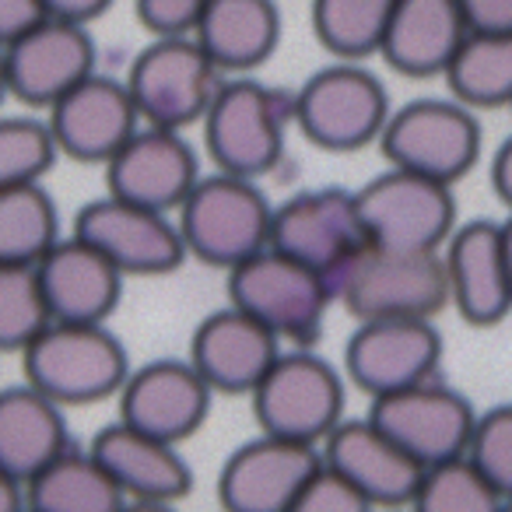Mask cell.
<instances>
[{
  "instance_id": "cell-1",
  "label": "cell",
  "mask_w": 512,
  "mask_h": 512,
  "mask_svg": "<svg viewBox=\"0 0 512 512\" xmlns=\"http://www.w3.org/2000/svg\"><path fill=\"white\" fill-rule=\"evenodd\" d=\"M334 302L358 323L365 320H435L449 306L442 253L365 246L330 278Z\"/></svg>"
},
{
  "instance_id": "cell-2",
  "label": "cell",
  "mask_w": 512,
  "mask_h": 512,
  "mask_svg": "<svg viewBox=\"0 0 512 512\" xmlns=\"http://www.w3.org/2000/svg\"><path fill=\"white\" fill-rule=\"evenodd\" d=\"M295 123V95L246 78H225L204 116V144L214 169L228 176L260 179L285 155L288 127Z\"/></svg>"
},
{
  "instance_id": "cell-3",
  "label": "cell",
  "mask_w": 512,
  "mask_h": 512,
  "mask_svg": "<svg viewBox=\"0 0 512 512\" xmlns=\"http://www.w3.org/2000/svg\"><path fill=\"white\" fill-rule=\"evenodd\" d=\"M25 383L60 407H88L120 397L130 358L106 323H50L22 351Z\"/></svg>"
},
{
  "instance_id": "cell-4",
  "label": "cell",
  "mask_w": 512,
  "mask_h": 512,
  "mask_svg": "<svg viewBox=\"0 0 512 512\" xmlns=\"http://www.w3.org/2000/svg\"><path fill=\"white\" fill-rule=\"evenodd\" d=\"M176 214L186 253L207 267H221L225 274L271 246L274 204L256 179L228 172L200 176Z\"/></svg>"
},
{
  "instance_id": "cell-5",
  "label": "cell",
  "mask_w": 512,
  "mask_h": 512,
  "mask_svg": "<svg viewBox=\"0 0 512 512\" xmlns=\"http://www.w3.org/2000/svg\"><path fill=\"white\" fill-rule=\"evenodd\" d=\"M228 306L264 323L281 344H309L323 330L334 292L320 271L267 246L228 271Z\"/></svg>"
},
{
  "instance_id": "cell-6",
  "label": "cell",
  "mask_w": 512,
  "mask_h": 512,
  "mask_svg": "<svg viewBox=\"0 0 512 512\" xmlns=\"http://www.w3.org/2000/svg\"><path fill=\"white\" fill-rule=\"evenodd\" d=\"M390 116L383 81L355 60L323 67L295 92V127L309 144L337 155L379 141Z\"/></svg>"
},
{
  "instance_id": "cell-7",
  "label": "cell",
  "mask_w": 512,
  "mask_h": 512,
  "mask_svg": "<svg viewBox=\"0 0 512 512\" xmlns=\"http://www.w3.org/2000/svg\"><path fill=\"white\" fill-rule=\"evenodd\" d=\"M260 432L320 449L344 421V379L327 358L306 348L281 351L264 383L253 390Z\"/></svg>"
},
{
  "instance_id": "cell-8",
  "label": "cell",
  "mask_w": 512,
  "mask_h": 512,
  "mask_svg": "<svg viewBox=\"0 0 512 512\" xmlns=\"http://www.w3.org/2000/svg\"><path fill=\"white\" fill-rule=\"evenodd\" d=\"M127 88L144 127L186 130L204 123L225 74L193 36L151 39L130 64Z\"/></svg>"
},
{
  "instance_id": "cell-9",
  "label": "cell",
  "mask_w": 512,
  "mask_h": 512,
  "mask_svg": "<svg viewBox=\"0 0 512 512\" xmlns=\"http://www.w3.org/2000/svg\"><path fill=\"white\" fill-rule=\"evenodd\" d=\"M372 246L404 253H442L456 232L453 186L418 172L386 169L355 190Z\"/></svg>"
},
{
  "instance_id": "cell-10",
  "label": "cell",
  "mask_w": 512,
  "mask_h": 512,
  "mask_svg": "<svg viewBox=\"0 0 512 512\" xmlns=\"http://www.w3.org/2000/svg\"><path fill=\"white\" fill-rule=\"evenodd\" d=\"M379 148L393 169L453 186L481 155V123L456 99H414L390 116Z\"/></svg>"
},
{
  "instance_id": "cell-11",
  "label": "cell",
  "mask_w": 512,
  "mask_h": 512,
  "mask_svg": "<svg viewBox=\"0 0 512 512\" xmlns=\"http://www.w3.org/2000/svg\"><path fill=\"white\" fill-rule=\"evenodd\" d=\"M78 239L95 246L123 278H158L183 267L186 242L165 211L130 204L120 197H95L74 214Z\"/></svg>"
},
{
  "instance_id": "cell-12",
  "label": "cell",
  "mask_w": 512,
  "mask_h": 512,
  "mask_svg": "<svg viewBox=\"0 0 512 512\" xmlns=\"http://www.w3.org/2000/svg\"><path fill=\"white\" fill-rule=\"evenodd\" d=\"M365 246H369V235L362 225L358 197L348 190H337V186L302 190L274 207L271 249L313 267L327 281Z\"/></svg>"
},
{
  "instance_id": "cell-13",
  "label": "cell",
  "mask_w": 512,
  "mask_h": 512,
  "mask_svg": "<svg viewBox=\"0 0 512 512\" xmlns=\"http://www.w3.org/2000/svg\"><path fill=\"white\" fill-rule=\"evenodd\" d=\"M369 418L425 470L467 456L477 425L470 400L453 386H442L439 379L372 400Z\"/></svg>"
},
{
  "instance_id": "cell-14",
  "label": "cell",
  "mask_w": 512,
  "mask_h": 512,
  "mask_svg": "<svg viewBox=\"0 0 512 512\" xmlns=\"http://www.w3.org/2000/svg\"><path fill=\"white\" fill-rule=\"evenodd\" d=\"M320 467L323 453L316 446L260 432L225 460L218 502L225 512H288Z\"/></svg>"
},
{
  "instance_id": "cell-15",
  "label": "cell",
  "mask_w": 512,
  "mask_h": 512,
  "mask_svg": "<svg viewBox=\"0 0 512 512\" xmlns=\"http://www.w3.org/2000/svg\"><path fill=\"white\" fill-rule=\"evenodd\" d=\"M442 337L432 320H365L348 337L344 372L372 400L435 379Z\"/></svg>"
},
{
  "instance_id": "cell-16",
  "label": "cell",
  "mask_w": 512,
  "mask_h": 512,
  "mask_svg": "<svg viewBox=\"0 0 512 512\" xmlns=\"http://www.w3.org/2000/svg\"><path fill=\"white\" fill-rule=\"evenodd\" d=\"M200 183V162L183 130L141 127L106 162V193L151 207V211H179L183 200Z\"/></svg>"
},
{
  "instance_id": "cell-17",
  "label": "cell",
  "mask_w": 512,
  "mask_h": 512,
  "mask_svg": "<svg viewBox=\"0 0 512 512\" xmlns=\"http://www.w3.org/2000/svg\"><path fill=\"white\" fill-rule=\"evenodd\" d=\"M116 400L120 421L179 446L207 421L214 390L193 369L190 358H155L130 369Z\"/></svg>"
},
{
  "instance_id": "cell-18",
  "label": "cell",
  "mask_w": 512,
  "mask_h": 512,
  "mask_svg": "<svg viewBox=\"0 0 512 512\" xmlns=\"http://www.w3.org/2000/svg\"><path fill=\"white\" fill-rule=\"evenodd\" d=\"M323 463L376 509H411L425 467L372 418H344L320 446Z\"/></svg>"
},
{
  "instance_id": "cell-19",
  "label": "cell",
  "mask_w": 512,
  "mask_h": 512,
  "mask_svg": "<svg viewBox=\"0 0 512 512\" xmlns=\"http://www.w3.org/2000/svg\"><path fill=\"white\" fill-rule=\"evenodd\" d=\"M46 113H50L46 123L57 137L60 155L88 165H106L144 127L127 81L99 71L71 88Z\"/></svg>"
},
{
  "instance_id": "cell-20",
  "label": "cell",
  "mask_w": 512,
  "mask_h": 512,
  "mask_svg": "<svg viewBox=\"0 0 512 512\" xmlns=\"http://www.w3.org/2000/svg\"><path fill=\"white\" fill-rule=\"evenodd\" d=\"M11 95L32 109H53L71 88L95 74V39L88 25L43 18L8 46Z\"/></svg>"
},
{
  "instance_id": "cell-21",
  "label": "cell",
  "mask_w": 512,
  "mask_h": 512,
  "mask_svg": "<svg viewBox=\"0 0 512 512\" xmlns=\"http://www.w3.org/2000/svg\"><path fill=\"white\" fill-rule=\"evenodd\" d=\"M449 278V306L470 327H495L512 313V285L505 267L502 221L456 225L442 249Z\"/></svg>"
},
{
  "instance_id": "cell-22",
  "label": "cell",
  "mask_w": 512,
  "mask_h": 512,
  "mask_svg": "<svg viewBox=\"0 0 512 512\" xmlns=\"http://www.w3.org/2000/svg\"><path fill=\"white\" fill-rule=\"evenodd\" d=\"M278 358V337L235 306L204 316L190 337V365L204 376V383L214 393L253 397V390L264 383V376Z\"/></svg>"
},
{
  "instance_id": "cell-23",
  "label": "cell",
  "mask_w": 512,
  "mask_h": 512,
  "mask_svg": "<svg viewBox=\"0 0 512 512\" xmlns=\"http://www.w3.org/2000/svg\"><path fill=\"white\" fill-rule=\"evenodd\" d=\"M88 453L102 463L116 488L130 502H169L176 505L179 498L190 495L193 470L183 460L179 446L162 442L127 421L99 428L88 442Z\"/></svg>"
},
{
  "instance_id": "cell-24",
  "label": "cell",
  "mask_w": 512,
  "mask_h": 512,
  "mask_svg": "<svg viewBox=\"0 0 512 512\" xmlns=\"http://www.w3.org/2000/svg\"><path fill=\"white\" fill-rule=\"evenodd\" d=\"M36 271L53 323H106L120 306L123 274L74 232L39 260Z\"/></svg>"
},
{
  "instance_id": "cell-25",
  "label": "cell",
  "mask_w": 512,
  "mask_h": 512,
  "mask_svg": "<svg viewBox=\"0 0 512 512\" xmlns=\"http://www.w3.org/2000/svg\"><path fill=\"white\" fill-rule=\"evenodd\" d=\"M467 36L456 0H397L379 57L404 78H446Z\"/></svg>"
},
{
  "instance_id": "cell-26",
  "label": "cell",
  "mask_w": 512,
  "mask_h": 512,
  "mask_svg": "<svg viewBox=\"0 0 512 512\" xmlns=\"http://www.w3.org/2000/svg\"><path fill=\"white\" fill-rule=\"evenodd\" d=\"M57 400L36 386H4L0 390V467L29 484L43 467L71 449L67 421Z\"/></svg>"
},
{
  "instance_id": "cell-27",
  "label": "cell",
  "mask_w": 512,
  "mask_h": 512,
  "mask_svg": "<svg viewBox=\"0 0 512 512\" xmlns=\"http://www.w3.org/2000/svg\"><path fill=\"white\" fill-rule=\"evenodd\" d=\"M221 74L256 71L281 43V11L274 0H207L193 32Z\"/></svg>"
},
{
  "instance_id": "cell-28",
  "label": "cell",
  "mask_w": 512,
  "mask_h": 512,
  "mask_svg": "<svg viewBox=\"0 0 512 512\" xmlns=\"http://www.w3.org/2000/svg\"><path fill=\"white\" fill-rule=\"evenodd\" d=\"M29 512H120L127 495L88 449H67L25 484Z\"/></svg>"
},
{
  "instance_id": "cell-29",
  "label": "cell",
  "mask_w": 512,
  "mask_h": 512,
  "mask_svg": "<svg viewBox=\"0 0 512 512\" xmlns=\"http://www.w3.org/2000/svg\"><path fill=\"white\" fill-rule=\"evenodd\" d=\"M446 81L470 109H512V32H470Z\"/></svg>"
},
{
  "instance_id": "cell-30",
  "label": "cell",
  "mask_w": 512,
  "mask_h": 512,
  "mask_svg": "<svg viewBox=\"0 0 512 512\" xmlns=\"http://www.w3.org/2000/svg\"><path fill=\"white\" fill-rule=\"evenodd\" d=\"M60 239V211L43 183L0 190V264H39Z\"/></svg>"
},
{
  "instance_id": "cell-31",
  "label": "cell",
  "mask_w": 512,
  "mask_h": 512,
  "mask_svg": "<svg viewBox=\"0 0 512 512\" xmlns=\"http://www.w3.org/2000/svg\"><path fill=\"white\" fill-rule=\"evenodd\" d=\"M397 0H313V32L337 60H365L383 50Z\"/></svg>"
},
{
  "instance_id": "cell-32",
  "label": "cell",
  "mask_w": 512,
  "mask_h": 512,
  "mask_svg": "<svg viewBox=\"0 0 512 512\" xmlns=\"http://www.w3.org/2000/svg\"><path fill=\"white\" fill-rule=\"evenodd\" d=\"M505 495L467 460H449L428 467L411 512H502Z\"/></svg>"
},
{
  "instance_id": "cell-33",
  "label": "cell",
  "mask_w": 512,
  "mask_h": 512,
  "mask_svg": "<svg viewBox=\"0 0 512 512\" xmlns=\"http://www.w3.org/2000/svg\"><path fill=\"white\" fill-rule=\"evenodd\" d=\"M50 323L36 264H0V351L22 355Z\"/></svg>"
},
{
  "instance_id": "cell-34",
  "label": "cell",
  "mask_w": 512,
  "mask_h": 512,
  "mask_svg": "<svg viewBox=\"0 0 512 512\" xmlns=\"http://www.w3.org/2000/svg\"><path fill=\"white\" fill-rule=\"evenodd\" d=\"M57 155V137L46 120L0 116V190L43 183Z\"/></svg>"
},
{
  "instance_id": "cell-35",
  "label": "cell",
  "mask_w": 512,
  "mask_h": 512,
  "mask_svg": "<svg viewBox=\"0 0 512 512\" xmlns=\"http://www.w3.org/2000/svg\"><path fill=\"white\" fill-rule=\"evenodd\" d=\"M467 460L505 498H512V404H498L491 411L477 414Z\"/></svg>"
},
{
  "instance_id": "cell-36",
  "label": "cell",
  "mask_w": 512,
  "mask_h": 512,
  "mask_svg": "<svg viewBox=\"0 0 512 512\" xmlns=\"http://www.w3.org/2000/svg\"><path fill=\"white\" fill-rule=\"evenodd\" d=\"M288 512H379V509L362 491L351 488L341 474H334V470L323 463L320 474L306 484V491L295 498V505Z\"/></svg>"
},
{
  "instance_id": "cell-37",
  "label": "cell",
  "mask_w": 512,
  "mask_h": 512,
  "mask_svg": "<svg viewBox=\"0 0 512 512\" xmlns=\"http://www.w3.org/2000/svg\"><path fill=\"white\" fill-rule=\"evenodd\" d=\"M204 8L207 0H134L137 22L151 32V39L193 36Z\"/></svg>"
},
{
  "instance_id": "cell-38",
  "label": "cell",
  "mask_w": 512,
  "mask_h": 512,
  "mask_svg": "<svg viewBox=\"0 0 512 512\" xmlns=\"http://www.w3.org/2000/svg\"><path fill=\"white\" fill-rule=\"evenodd\" d=\"M46 15L43 0H0V46L8 50L15 39H22L29 29H36Z\"/></svg>"
},
{
  "instance_id": "cell-39",
  "label": "cell",
  "mask_w": 512,
  "mask_h": 512,
  "mask_svg": "<svg viewBox=\"0 0 512 512\" xmlns=\"http://www.w3.org/2000/svg\"><path fill=\"white\" fill-rule=\"evenodd\" d=\"M470 32H512V0H456Z\"/></svg>"
},
{
  "instance_id": "cell-40",
  "label": "cell",
  "mask_w": 512,
  "mask_h": 512,
  "mask_svg": "<svg viewBox=\"0 0 512 512\" xmlns=\"http://www.w3.org/2000/svg\"><path fill=\"white\" fill-rule=\"evenodd\" d=\"M113 0H43V8L50 18H60V22H78L88 25L99 15H106Z\"/></svg>"
},
{
  "instance_id": "cell-41",
  "label": "cell",
  "mask_w": 512,
  "mask_h": 512,
  "mask_svg": "<svg viewBox=\"0 0 512 512\" xmlns=\"http://www.w3.org/2000/svg\"><path fill=\"white\" fill-rule=\"evenodd\" d=\"M491 186H495L498 200L512 211V137H505L502 148L491 158Z\"/></svg>"
},
{
  "instance_id": "cell-42",
  "label": "cell",
  "mask_w": 512,
  "mask_h": 512,
  "mask_svg": "<svg viewBox=\"0 0 512 512\" xmlns=\"http://www.w3.org/2000/svg\"><path fill=\"white\" fill-rule=\"evenodd\" d=\"M29 502H25V484L18 481L11 470L0 467V512H25Z\"/></svg>"
},
{
  "instance_id": "cell-43",
  "label": "cell",
  "mask_w": 512,
  "mask_h": 512,
  "mask_svg": "<svg viewBox=\"0 0 512 512\" xmlns=\"http://www.w3.org/2000/svg\"><path fill=\"white\" fill-rule=\"evenodd\" d=\"M120 512H176V505H169V502H130L127 498V505H123Z\"/></svg>"
},
{
  "instance_id": "cell-44",
  "label": "cell",
  "mask_w": 512,
  "mask_h": 512,
  "mask_svg": "<svg viewBox=\"0 0 512 512\" xmlns=\"http://www.w3.org/2000/svg\"><path fill=\"white\" fill-rule=\"evenodd\" d=\"M502 242H505V267H509V285H512V214L502 221Z\"/></svg>"
},
{
  "instance_id": "cell-45",
  "label": "cell",
  "mask_w": 512,
  "mask_h": 512,
  "mask_svg": "<svg viewBox=\"0 0 512 512\" xmlns=\"http://www.w3.org/2000/svg\"><path fill=\"white\" fill-rule=\"evenodd\" d=\"M11 95V81H8V53H4V46H0V102Z\"/></svg>"
},
{
  "instance_id": "cell-46",
  "label": "cell",
  "mask_w": 512,
  "mask_h": 512,
  "mask_svg": "<svg viewBox=\"0 0 512 512\" xmlns=\"http://www.w3.org/2000/svg\"><path fill=\"white\" fill-rule=\"evenodd\" d=\"M502 512H512V498H505V509Z\"/></svg>"
},
{
  "instance_id": "cell-47",
  "label": "cell",
  "mask_w": 512,
  "mask_h": 512,
  "mask_svg": "<svg viewBox=\"0 0 512 512\" xmlns=\"http://www.w3.org/2000/svg\"><path fill=\"white\" fill-rule=\"evenodd\" d=\"M383 512H411V509H383Z\"/></svg>"
},
{
  "instance_id": "cell-48",
  "label": "cell",
  "mask_w": 512,
  "mask_h": 512,
  "mask_svg": "<svg viewBox=\"0 0 512 512\" xmlns=\"http://www.w3.org/2000/svg\"><path fill=\"white\" fill-rule=\"evenodd\" d=\"M25 512H29V509H25Z\"/></svg>"
}]
</instances>
